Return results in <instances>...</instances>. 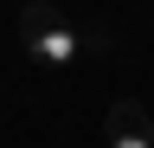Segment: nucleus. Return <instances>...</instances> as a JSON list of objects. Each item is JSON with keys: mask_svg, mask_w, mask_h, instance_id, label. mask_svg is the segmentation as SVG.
<instances>
[{"mask_svg": "<svg viewBox=\"0 0 154 148\" xmlns=\"http://www.w3.org/2000/svg\"><path fill=\"white\" fill-rule=\"evenodd\" d=\"M103 142L109 148H154V109H141L135 97H116L103 116Z\"/></svg>", "mask_w": 154, "mask_h": 148, "instance_id": "2", "label": "nucleus"}, {"mask_svg": "<svg viewBox=\"0 0 154 148\" xmlns=\"http://www.w3.org/2000/svg\"><path fill=\"white\" fill-rule=\"evenodd\" d=\"M19 45H26L45 71H58V65H71V58H77L84 32H77L64 13L51 7V0H26V7H19Z\"/></svg>", "mask_w": 154, "mask_h": 148, "instance_id": "1", "label": "nucleus"}]
</instances>
